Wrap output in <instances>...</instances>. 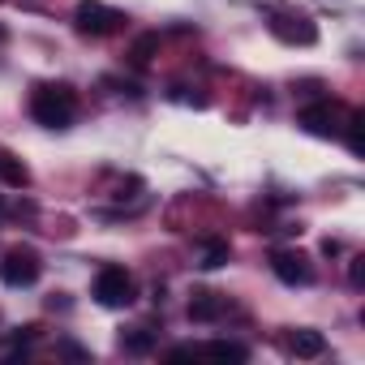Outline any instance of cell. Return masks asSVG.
Masks as SVG:
<instances>
[{
  "label": "cell",
  "instance_id": "cell-8",
  "mask_svg": "<svg viewBox=\"0 0 365 365\" xmlns=\"http://www.w3.org/2000/svg\"><path fill=\"white\" fill-rule=\"evenodd\" d=\"M220 314H224V297H220V292L198 288V292L190 297V318H194V322H215Z\"/></svg>",
  "mask_w": 365,
  "mask_h": 365
},
{
  "label": "cell",
  "instance_id": "cell-18",
  "mask_svg": "<svg viewBox=\"0 0 365 365\" xmlns=\"http://www.w3.org/2000/svg\"><path fill=\"white\" fill-rule=\"evenodd\" d=\"M0 220H5V198H0Z\"/></svg>",
  "mask_w": 365,
  "mask_h": 365
},
{
  "label": "cell",
  "instance_id": "cell-15",
  "mask_svg": "<svg viewBox=\"0 0 365 365\" xmlns=\"http://www.w3.org/2000/svg\"><path fill=\"white\" fill-rule=\"evenodd\" d=\"M361 125H365V116H361V112H348V146H352L356 155L365 150V142H361Z\"/></svg>",
  "mask_w": 365,
  "mask_h": 365
},
{
  "label": "cell",
  "instance_id": "cell-16",
  "mask_svg": "<svg viewBox=\"0 0 365 365\" xmlns=\"http://www.w3.org/2000/svg\"><path fill=\"white\" fill-rule=\"evenodd\" d=\"M352 284H356V288H361V284H365V267H361V258H356V262H352Z\"/></svg>",
  "mask_w": 365,
  "mask_h": 365
},
{
  "label": "cell",
  "instance_id": "cell-1",
  "mask_svg": "<svg viewBox=\"0 0 365 365\" xmlns=\"http://www.w3.org/2000/svg\"><path fill=\"white\" fill-rule=\"evenodd\" d=\"M31 116H35L43 129H69L73 116H78V95H73V86H65V82H43V86H35V95H31Z\"/></svg>",
  "mask_w": 365,
  "mask_h": 365
},
{
  "label": "cell",
  "instance_id": "cell-11",
  "mask_svg": "<svg viewBox=\"0 0 365 365\" xmlns=\"http://www.w3.org/2000/svg\"><path fill=\"white\" fill-rule=\"evenodd\" d=\"M202 352H207V356H220V361H237V365L250 356V352H245L241 344H232V339H215V344H207Z\"/></svg>",
  "mask_w": 365,
  "mask_h": 365
},
{
  "label": "cell",
  "instance_id": "cell-5",
  "mask_svg": "<svg viewBox=\"0 0 365 365\" xmlns=\"http://www.w3.org/2000/svg\"><path fill=\"white\" fill-rule=\"evenodd\" d=\"M39 254L35 250H9L5 262H0V279H5L9 288H31L39 279Z\"/></svg>",
  "mask_w": 365,
  "mask_h": 365
},
{
  "label": "cell",
  "instance_id": "cell-12",
  "mask_svg": "<svg viewBox=\"0 0 365 365\" xmlns=\"http://www.w3.org/2000/svg\"><path fill=\"white\" fill-rule=\"evenodd\" d=\"M150 344H155V335H150L146 327H133V331L120 335V348H125V352H150Z\"/></svg>",
  "mask_w": 365,
  "mask_h": 365
},
{
  "label": "cell",
  "instance_id": "cell-14",
  "mask_svg": "<svg viewBox=\"0 0 365 365\" xmlns=\"http://www.w3.org/2000/svg\"><path fill=\"white\" fill-rule=\"evenodd\" d=\"M224 262H228V241H207V245H202V267L215 271V267H224Z\"/></svg>",
  "mask_w": 365,
  "mask_h": 365
},
{
  "label": "cell",
  "instance_id": "cell-9",
  "mask_svg": "<svg viewBox=\"0 0 365 365\" xmlns=\"http://www.w3.org/2000/svg\"><path fill=\"white\" fill-rule=\"evenodd\" d=\"M288 352H292V356H322V352H327V339H322V331L301 327V331L288 335Z\"/></svg>",
  "mask_w": 365,
  "mask_h": 365
},
{
  "label": "cell",
  "instance_id": "cell-2",
  "mask_svg": "<svg viewBox=\"0 0 365 365\" xmlns=\"http://www.w3.org/2000/svg\"><path fill=\"white\" fill-rule=\"evenodd\" d=\"M73 26H78V35L103 39V35H116L125 26V14L103 5V0H78V5H73Z\"/></svg>",
  "mask_w": 365,
  "mask_h": 365
},
{
  "label": "cell",
  "instance_id": "cell-17",
  "mask_svg": "<svg viewBox=\"0 0 365 365\" xmlns=\"http://www.w3.org/2000/svg\"><path fill=\"white\" fill-rule=\"evenodd\" d=\"M5 39H9V31H5V26H0V43H5Z\"/></svg>",
  "mask_w": 365,
  "mask_h": 365
},
{
  "label": "cell",
  "instance_id": "cell-3",
  "mask_svg": "<svg viewBox=\"0 0 365 365\" xmlns=\"http://www.w3.org/2000/svg\"><path fill=\"white\" fill-rule=\"evenodd\" d=\"M267 31H271L279 43H301V48L318 43V26H314L305 14H297V9H271V14H267Z\"/></svg>",
  "mask_w": 365,
  "mask_h": 365
},
{
  "label": "cell",
  "instance_id": "cell-4",
  "mask_svg": "<svg viewBox=\"0 0 365 365\" xmlns=\"http://www.w3.org/2000/svg\"><path fill=\"white\" fill-rule=\"evenodd\" d=\"M95 301L108 305V309L133 305V275L125 267H99V275H95Z\"/></svg>",
  "mask_w": 365,
  "mask_h": 365
},
{
  "label": "cell",
  "instance_id": "cell-7",
  "mask_svg": "<svg viewBox=\"0 0 365 365\" xmlns=\"http://www.w3.org/2000/svg\"><path fill=\"white\" fill-rule=\"evenodd\" d=\"M297 125H305L309 133H318V138H335L339 133V112L322 99V103H309V108H301V116H297Z\"/></svg>",
  "mask_w": 365,
  "mask_h": 365
},
{
  "label": "cell",
  "instance_id": "cell-13",
  "mask_svg": "<svg viewBox=\"0 0 365 365\" xmlns=\"http://www.w3.org/2000/svg\"><path fill=\"white\" fill-rule=\"evenodd\" d=\"M155 52H159V35H138V39H133V52H129V56H133V65H146V61H150Z\"/></svg>",
  "mask_w": 365,
  "mask_h": 365
},
{
  "label": "cell",
  "instance_id": "cell-10",
  "mask_svg": "<svg viewBox=\"0 0 365 365\" xmlns=\"http://www.w3.org/2000/svg\"><path fill=\"white\" fill-rule=\"evenodd\" d=\"M0 180H5L9 190H26V185H31V168H26L18 155L0 150Z\"/></svg>",
  "mask_w": 365,
  "mask_h": 365
},
{
  "label": "cell",
  "instance_id": "cell-6",
  "mask_svg": "<svg viewBox=\"0 0 365 365\" xmlns=\"http://www.w3.org/2000/svg\"><path fill=\"white\" fill-rule=\"evenodd\" d=\"M271 271H275L279 284H292V288L314 279V267H309V258L301 250H275L271 254Z\"/></svg>",
  "mask_w": 365,
  "mask_h": 365
}]
</instances>
